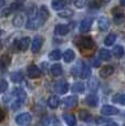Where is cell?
<instances>
[{
  "label": "cell",
  "instance_id": "8fae6325",
  "mask_svg": "<svg viewBox=\"0 0 125 126\" xmlns=\"http://www.w3.org/2000/svg\"><path fill=\"white\" fill-rule=\"evenodd\" d=\"M113 72H114L113 66L106 65V66L102 67V69L100 70V76H102V78H109V76H111L113 74Z\"/></svg>",
  "mask_w": 125,
  "mask_h": 126
},
{
  "label": "cell",
  "instance_id": "f546056e",
  "mask_svg": "<svg viewBox=\"0 0 125 126\" xmlns=\"http://www.w3.org/2000/svg\"><path fill=\"white\" fill-rule=\"evenodd\" d=\"M112 101L114 103H119L121 105H125V94H115Z\"/></svg>",
  "mask_w": 125,
  "mask_h": 126
},
{
  "label": "cell",
  "instance_id": "7dc6e473",
  "mask_svg": "<svg viewBox=\"0 0 125 126\" xmlns=\"http://www.w3.org/2000/svg\"><path fill=\"white\" fill-rule=\"evenodd\" d=\"M2 32H3V31H2L1 29H0V37H1V35H2Z\"/></svg>",
  "mask_w": 125,
  "mask_h": 126
},
{
  "label": "cell",
  "instance_id": "b9f144b4",
  "mask_svg": "<svg viewBox=\"0 0 125 126\" xmlns=\"http://www.w3.org/2000/svg\"><path fill=\"white\" fill-rule=\"evenodd\" d=\"M91 62H92V65H93V66H95V67L100 66V64H101V62H100V60H96V59H95V60H92V61H91Z\"/></svg>",
  "mask_w": 125,
  "mask_h": 126
},
{
  "label": "cell",
  "instance_id": "9c48e42d",
  "mask_svg": "<svg viewBox=\"0 0 125 126\" xmlns=\"http://www.w3.org/2000/svg\"><path fill=\"white\" fill-rule=\"evenodd\" d=\"M92 23H93L92 18H86V19H84L83 21L81 22V24H80V31H81V32H86V31H89L91 26H92Z\"/></svg>",
  "mask_w": 125,
  "mask_h": 126
},
{
  "label": "cell",
  "instance_id": "c3c4849f",
  "mask_svg": "<svg viewBox=\"0 0 125 126\" xmlns=\"http://www.w3.org/2000/svg\"><path fill=\"white\" fill-rule=\"evenodd\" d=\"M2 48V43H1V41H0V49Z\"/></svg>",
  "mask_w": 125,
  "mask_h": 126
},
{
  "label": "cell",
  "instance_id": "603a6c76",
  "mask_svg": "<svg viewBox=\"0 0 125 126\" xmlns=\"http://www.w3.org/2000/svg\"><path fill=\"white\" fill-rule=\"evenodd\" d=\"M88 85H89V89H90L91 91H95V90L97 89V85H99V81H97L96 78L92 76V78L89 79Z\"/></svg>",
  "mask_w": 125,
  "mask_h": 126
},
{
  "label": "cell",
  "instance_id": "5bb4252c",
  "mask_svg": "<svg viewBox=\"0 0 125 126\" xmlns=\"http://www.w3.org/2000/svg\"><path fill=\"white\" fill-rule=\"evenodd\" d=\"M39 26H41V24H40V21L37 17V18H34V19H29V21L27 22V24H26V28L30 29V30H34V29H37Z\"/></svg>",
  "mask_w": 125,
  "mask_h": 126
},
{
  "label": "cell",
  "instance_id": "3957f363",
  "mask_svg": "<svg viewBox=\"0 0 125 126\" xmlns=\"http://www.w3.org/2000/svg\"><path fill=\"white\" fill-rule=\"evenodd\" d=\"M54 90L57 91V93H59V94H65L69 90V84L64 80H60L55 83Z\"/></svg>",
  "mask_w": 125,
  "mask_h": 126
},
{
  "label": "cell",
  "instance_id": "4fadbf2b",
  "mask_svg": "<svg viewBox=\"0 0 125 126\" xmlns=\"http://www.w3.org/2000/svg\"><path fill=\"white\" fill-rule=\"evenodd\" d=\"M69 30H70L69 26H65V24H58L54 29L55 33L59 35H65L69 32Z\"/></svg>",
  "mask_w": 125,
  "mask_h": 126
},
{
  "label": "cell",
  "instance_id": "8992f818",
  "mask_svg": "<svg viewBox=\"0 0 125 126\" xmlns=\"http://www.w3.org/2000/svg\"><path fill=\"white\" fill-rule=\"evenodd\" d=\"M101 113L103 114V115H106V116L116 115V114H119V110L114 106H111V105H105V106L102 107Z\"/></svg>",
  "mask_w": 125,
  "mask_h": 126
},
{
  "label": "cell",
  "instance_id": "836d02e7",
  "mask_svg": "<svg viewBox=\"0 0 125 126\" xmlns=\"http://www.w3.org/2000/svg\"><path fill=\"white\" fill-rule=\"evenodd\" d=\"M73 16V11L70 10V9H66V10L60 11L59 12V17L60 18H70Z\"/></svg>",
  "mask_w": 125,
  "mask_h": 126
},
{
  "label": "cell",
  "instance_id": "d6986e66",
  "mask_svg": "<svg viewBox=\"0 0 125 126\" xmlns=\"http://www.w3.org/2000/svg\"><path fill=\"white\" fill-rule=\"evenodd\" d=\"M90 75H91V69L88 66V65H85V64H83V63H82L80 76H81L82 79H88V78H90Z\"/></svg>",
  "mask_w": 125,
  "mask_h": 126
},
{
  "label": "cell",
  "instance_id": "2e32d148",
  "mask_svg": "<svg viewBox=\"0 0 125 126\" xmlns=\"http://www.w3.org/2000/svg\"><path fill=\"white\" fill-rule=\"evenodd\" d=\"M63 59H64V61H65L66 63L72 62L73 60L75 59V53H74V51L71 50V49L66 50L65 52H64V54H63Z\"/></svg>",
  "mask_w": 125,
  "mask_h": 126
},
{
  "label": "cell",
  "instance_id": "f35d334b",
  "mask_svg": "<svg viewBox=\"0 0 125 126\" xmlns=\"http://www.w3.org/2000/svg\"><path fill=\"white\" fill-rule=\"evenodd\" d=\"M91 8H100L101 7V2H100V0H94V1H92L90 3Z\"/></svg>",
  "mask_w": 125,
  "mask_h": 126
},
{
  "label": "cell",
  "instance_id": "7c38bea8",
  "mask_svg": "<svg viewBox=\"0 0 125 126\" xmlns=\"http://www.w3.org/2000/svg\"><path fill=\"white\" fill-rule=\"evenodd\" d=\"M109 27H110V21H109L108 18L105 17H101L99 19V29L101 31H108Z\"/></svg>",
  "mask_w": 125,
  "mask_h": 126
},
{
  "label": "cell",
  "instance_id": "4316f807",
  "mask_svg": "<svg viewBox=\"0 0 125 126\" xmlns=\"http://www.w3.org/2000/svg\"><path fill=\"white\" fill-rule=\"evenodd\" d=\"M24 23V17L22 15H17L13 18V26L15 27H21Z\"/></svg>",
  "mask_w": 125,
  "mask_h": 126
},
{
  "label": "cell",
  "instance_id": "ffe728a7",
  "mask_svg": "<svg viewBox=\"0 0 125 126\" xmlns=\"http://www.w3.org/2000/svg\"><path fill=\"white\" fill-rule=\"evenodd\" d=\"M66 4L65 0H52V8L54 10H61Z\"/></svg>",
  "mask_w": 125,
  "mask_h": 126
},
{
  "label": "cell",
  "instance_id": "f6af8a7d",
  "mask_svg": "<svg viewBox=\"0 0 125 126\" xmlns=\"http://www.w3.org/2000/svg\"><path fill=\"white\" fill-rule=\"evenodd\" d=\"M3 4H4V0H0V8H1Z\"/></svg>",
  "mask_w": 125,
  "mask_h": 126
},
{
  "label": "cell",
  "instance_id": "d4e9b609",
  "mask_svg": "<svg viewBox=\"0 0 125 126\" xmlns=\"http://www.w3.org/2000/svg\"><path fill=\"white\" fill-rule=\"evenodd\" d=\"M99 55H100V59H101V60H105V61L110 60L111 57H112L111 52L109 50H106V49H101V50H100Z\"/></svg>",
  "mask_w": 125,
  "mask_h": 126
},
{
  "label": "cell",
  "instance_id": "60d3db41",
  "mask_svg": "<svg viewBox=\"0 0 125 126\" xmlns=\"http://www.w3.org/2000/svg\"><path fill=\"white\" fill-rule=\"evenodd\" d=\"M19 8H20V4L13 3V4H11V7H10V9H9V11H16V10H18Z\"/></svg>",
  "mask_w": 125,
  "mask_h": 126
},
{
  "label": "cell",
  "instance_id": "cb8c5ba5",
  "mask_svg": "<svg viewBox=\"0 0 125 126\" xmlns=\"http://www.w3.org/2000/svg\"><path fill=\"white\" fill-rule=\"evenodd\" d=\"M79 117L81 121H83V122H90L91 120V114L89 113L88 111H84V110H81V111L79 112Z\"/></svg>",
  "mask_w": 125,
  "mask_h": 126
},
{
  "label": "cell",
  "instance_id": "d590c367",
  "mask_svg": "<svg viewBox=\"0 0 125 126\" xmlns=\"http://www.w3.org/2000/svg\"><path fill=\"white\" fill-rule=\"evenodd\" d=\"M22 104H23V101H21V100H16L15 102L11 104V107H12V110H18Z\"/></svg>",
  "mask_w": 125,
  "mask_h": 126
},
{
  "label": "cell",
  "instance_id": "bcb514c9",
  "mask_svg": "<svg viewBox=\"0 0 125 126\" xmlns=\"http://www.w3.org/2000/svg\"><path fill=\"white\" fill-rule=\"evenodd\" d=\"M121 4H122V6H124V7H125V0H121Z\"/></svg>",
  "mask_w": 125,
  "mask_h": 126
},
{
  "label": "cell",
  "instance_id": "ac0fdd59",
  "mask_svg": "<svg viewBox=\"0 0 125 126\" xmlns=\"http://www.w3.org/2000/svg\"><path fill=\"white\" fill-rule=\"evenodd\" d=\"M63 118L69 126H74L77 124V118H75V116L73 114H64Z\"/></svg>",
  "mask_w": 125,
  "mask_h": 126
},
{
  "label": "cell",
  "instance_id": "f907efd6",
  "mask_svg": "<svg viewBox=\"0 0 125 126\" xmlns=\"http://www.w3.org/2000/svg\"><path fill=\"white\" fill-rule=\"evenodd\" d=\"M124 126H125V125H124Z\"/></svg>",
  "mask_w": 125,
  "mask_h": 126
},
{
  "label": "cell",
  "instance_id": "e0dca14e",
  "mask_svg": "<svg viewBox=\"0 0 125 126\" xmlns=\"http://www.w3.org/2000/svg\"><path fill=\"white\" fill-rule=\"evenodd\" d=\"M59 104H60V100H59V97H58V96L52 95V96H50V97H49L48 105L51 107V109H57V107L59 106Z\"/></svg>",
  "mask_w": 125,
  "mask_h": 126
},
{
  "label": "cell",
  "instance_id": "484cf974",
  "mask_svg": "<svg viewBox=\"0 0 125 126\" xmlns=\"http://www.w3.org/2000/svg\"><path fill=\"white\" fill-rule=\"evenodd\" d=\"M84 89H85V86H84L83 83L77 82V83H74V84H73L72 92H73V93H82V92L84 91Z\"/></svg>",
  "mask_w": 125,
  "mask_h": 126
},
{
  "label": "cell",
  "instance_id": "d6a6232c",
  "mask_svg": "<svg viewBox=\"0 0 125 126\" xmlns=\"http://www.w3.org/2000/svg\"><path fill=\"white\" fill-rule=\"evenodd\" d=\"M113 54H114L116 58H122V55L124 54V49H123V47L116 46L114 49H113Z\"/></svg>",
  "mask_w": 125,
  "mask_h": 126
},
{
  "label": "cell",
  "instance_id": "74e56055",
  "mask_svg": "<svg viewBox=\"0 0 125 126\" xmlns=\"http://www.w3.org/2000/svg\"><path fill=\"white\" fill-rule=\"evenodd\" d=\"M86 2H88V0H75V6L78 8H83L86 4Z\"/></svg>",
  "mask_w": 125,
  "mask_h": 126
},
{
  "label": "cell",
  "instance_id": "6da1fadb",
  "mask_svg": "<svg viewBox=\"0 0 125 126\" xmlns=\"http://www.w3.org/2000/svg\"><path fill=\"white\" fill-rule=\"evenodd\" d=\"M32 121V116L29 113H21L16 117V123L20 126H28Z\"/></svg>",
  "mask_w": 125,
  "mask_h": 126
},
{
  "label": "cell",
  "instance_id": "5b68a950",
  "mask_svg": "<svg viewBox=\"0 0 125 126\" xmlns=\"http://www.w3.org/2000/svg\"><path fill=\"white\" fill-rule=\"evenodd\" d=\"M42 43H43V38L40 37V35L34 37V39L32 40V46H31V50H32V52L37 53L38 51L41 49Z\"/></svg>",
  "mask_w": 125,
  "mask_h": 126
},
{
  "label": "cell",
  "instance_id": "52a82bcc",
  "mask_svg": "<svg viewBox=\"0 0 125 126\" xmlns=\"http://www.w3.org/2000/svg\"><path fill=\"white\" fill-rule=\"evenodd\" d=\"M41 75V71L37 65H30L28 67V76L30 79H37Z\"/></svg>",
  "mask_w": 125,
  "mask_h": 126
},
{
  "label": "cell",
  "instance_id": "1f68e13d",
  "mask_svg": "<svg viewBox=\"0 0 125 126\" xmlns=\"http://www.w3.org/2000/svg\"><path fill=\"white\" fill-rule=\"evenodd\" d=\"M61 51L60 50H53L52 52L49 54V58L50 60H53V61H58V60L61 59Z\"/></svg>",
  "mask_w": 125,
  "mask_h": 126
},
{
  "label": "cell",
  "instance_id": "7402d4cb",
  "mask_svg": "<svg viewBox=\"0 0 125 126\" xmlns=\"http://www.w3.org/2000/svg\"><path fill=\"white\" fill-rule=\"evenodd\" d=\"M22 80H23V74H22V72L17 71L11 74V81H12V82L19 83V82H21Z\"/></svg>",
  "mask_w": 125,
  "mask_h": 126
},
{
  "label": "cell",
  "instance_id": "ba28073f",
  "mask_svg": "<svg viewBox=\"0 0 125 126\" xmlns=\"http://www.w3.org/2000/svg\"><path fill=\"white\" fill-rule=\"evenodd\" d=\"M63 103H64V106L65 107H69V109L74 107L75 105L78 104V96H75V95L68 96V97H65L63 100Z\"/></svg>",
  "mask_w": 125,
  "mask_h": 126
},
{
  "label": "cell",
  "instance_id": "30bf717a",
  "mask_svg": "<svg viewBox=\"0 0 125 126\" xmlns=\"http://www.w3.org/2000/svg\"><path fill=\"white\" fill-rule=\"evenodd\" d=\"M85 103L88 105L92 107H95L99 103V97L96 96V94H89L88 96L85 97Z\"/></svg>",
  "mask_w": 125,
  "mask_h": 126
},
{
  "label": "cell",
  "instance_id": "e575fe53",
  "mask_svg": "<svg viewBox=\"0 0 125 126\" xmlns=\"http://www.w3.org/2000/svg\"><path fill=\"white\" fill-rule=\"evenodd\" d=\"M123 20H124V16H123V13H116V15H115V17H114V21L116 22L117 24L122 23V22H123Z\"/></svg>",
  "mask_w": 125,
  "mask_h": 126
},
{
  "label": "cell",
  "instance_id": "ab89813d",
  "mask_svg": "<svg viewBox=\"0 0 125 126\" xmlns=\"http://www.w3.org/2000/svg\"><path fill=\"white\" fill-rule=\"evenodd\" d=\"M48 124H49V120L47 117H44V118H42V120H41L39 126H48Z\"/></svg>",
  "mask_w": 125,
  "mask_h": 126
},
{
  "label": "cell",
  "instance_id": "4dcf8cb0",
  "mask_svg": "<svg viewBox=\"0 0 125 126\" xmlns=\"http://www.w3.org/2000/svg\"><path fill=\"white\" fill-rule=\"evenodd\" d=\"M115 40H116V35H115L114 33H111V34H109L108 37L105 38L104 43H105V46H108V47L113 46V43L115 42Z\"/></svg>",
  "mask_w": 125,
  "mask_h": 126
},
{
  "label": "cell",
  "instance_id": "7a4b0ae2",
  "mask_svg": "<svg viewBox=\"0 0 125 126\" xmlns=\"http://www.w3.org/2000/svg\"><path fill=\"white\" fill-rule=\"evenodd\" d=\"M49 16H50V13H49L48 8H47L46 6L40 7L39 11H38V19H39V21H40V24H43L44 22L48 20Z\"/></svg>",
  "mask_w": 125,
  "mask_h": 126
},
{
  "label": "cell",
  "instance_id": "681fc988",
  "mask_svg": "<svg viewBox=\"0 0 125 126\" xmlns=\"http://www.w3.org/2000/svg\"><path fill=\"white\" fill-rule=\"evenodd\" d=\"M103 1H104V2H109V1H110V0H103Z\"/></svg>",
  "mask_w": 125,
  "mask_h": 126
},
{
  "label": "cell",
  "instance_id": "7bdbcfd3",
  "mask_svg": "<svg viewBox=\"0 0 125 126\" xmlns=\"http://www.w3.org/2000/svg\"><path fill=\"white\" fill-rule=\"evenodd\" d=\"M3 118H4V113H3V111L0 109V122L3 121Z\"/></svg>",
  "mask_w": 125,
  "mask_h": 126
},
{
  "label": "cell",
  "instance_id": "9a60e30c",
  "mask_svg": "<svg viewBox=\"0 0 125 126\" xmlns=\"http://www.w3.org/2000/svg\"><path fill=\"white\" fill-rule=\"evenodd\" d=\"M30 46V38L24 37L19 41V50L21 51H27Z\"/></svg>",
  "mask_w": 125,
  "mask_h": 126
},
{
  "label": "cell",
  "instance_id": "8d00e7d4",
  "mask_svg": "<svg viewBox=\"0 0 125 126\" xmlns=\"http://www.w3.org/2000/svg\"><path fill=\"white\" fill-rule=\"evenodd\" d=\"M7 89H8V83L4 80H2L0 82V93H3L4 91H7Z\"/></svg>",
  "mask_w": 125,
  "mask_h": 126
},
{
  "label": "cell",
  "instance_id": "f1b7e54d",
  "mask_svg": "<svg viewBox=\"0 0 125 126\" xmlns=\"http://www.w3.org/2000/svg\"><path fill=\"white\" fill-rule=\"evenodd\" d=\"M10 62H11V60L8 54L2 55V57L0 58V66H1L2 69H6V67L10 64Z\"/></svg>",
  "mask_w": 125,
  "mask_h": 126
},
{
  "label": "cell",
  "instance_id": "83f0119b",
  "mask_svg": "<svg viewBox=\"0 0 125 126\" xmlns=\"http://www.w3.org/2000/svg\"><path fill=\"white\" fill-rule=\"evenodd\" d=\"M13 95L17 97V100H21V101H24V98H26V92L23 91L22 89H16L15 91H13Z\"/></svg>",
  "mask_w": 125,
  "mask_h": 126
},
{
  "label": "cell",
  "instance_id": "44dd1931",
  "mask_svg": "<svg viewBox=\"0 0 125 126\" xmlns=\"http://www.w3.org/2000/svg\"><path fill=\"white\" fill-rule=\"evenodd\" d=\"M62 72H63V70H62L61 64H53L51 66V73H52L53 76H60L62 74Z\"/></svg>",
  "mask_w": 125,
  "mask_h": 126
},
{
  "label": "cell",
  "instance_id": "ee69618b",
  "mask_svg": "<svg viewBox=\"0 0 125 126\" xmlns=\"http://www.w3.org/2000/svg\"><path fill=\"white\" fill-rule=\"evenodd\" d=\"M104 126H119V125H117L116 123H114V122H109L108 124H105Z\"/></svg>",
  "mask_w": 125,
  "mask_h": 126
},
{
  "label": "cell",
  "instance_id": "277c9868",
  "mask_svg": "<svg viewBox=\"0 0 125 126\" xmlns=\"http://www.w3.org/2000/svg\"><path fill=\"white\" fill-rule=\"evenodd\" d=\"M80 47L82 49H85V50H90V49L94 48V41L90 37L82 38L81 41H80Z\"/></svg>",
  "mask_w": 125,
  "mask_h": 126
}]
</instances>
